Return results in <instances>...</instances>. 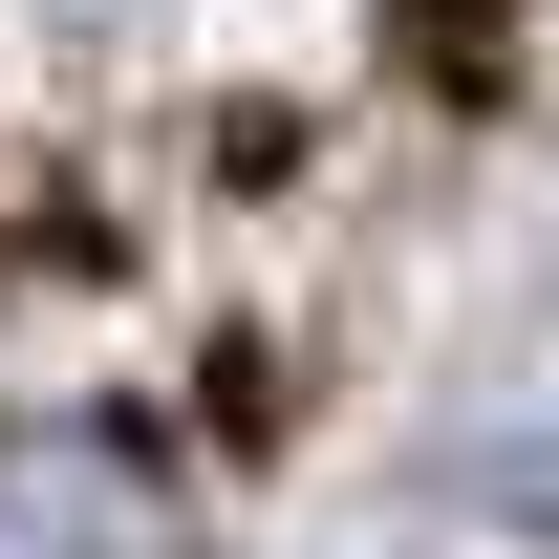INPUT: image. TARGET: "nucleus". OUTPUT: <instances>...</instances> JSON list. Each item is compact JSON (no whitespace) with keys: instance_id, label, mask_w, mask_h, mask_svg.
Here are the masks:
<instances>
[{"instance_id":"nucleus-1","label":"nucleus","mask_w":559,"mask_h":559,"mask_svg":"<svg viewBox=\"0 0 559 559\" xmlns=\"http://www.w3.org/2000/svg\"><path fill=\"white\" fill-rule=\"evenodd\" d=\"M0 559H194V495L108 409H22L0 430Z\"/></svg>"}]
</instances>
